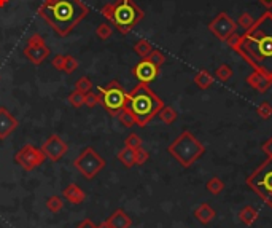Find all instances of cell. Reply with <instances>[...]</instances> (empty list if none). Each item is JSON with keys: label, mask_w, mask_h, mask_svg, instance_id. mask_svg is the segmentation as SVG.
Wrapping results in <instances>:
<instances>
[{"label": "cell", "mask_w": 272, "mask_h": 228, "mask_svg": "<svg viewBox=\"0 0 272 228\" xmlns=\"http://www.w3.org/2000/svg\"><path fill=\"white\" fill-rule=\"evenodd\" d=\"M226 43L251 69L272 78V11L256 19L243 33H231Z\"/></svg>", "instance_id": "obj_1"}, {"label": "cell", "mask_w": 272, "mask_h": 228, "mask_svg": "<svg viewBox=\"0 0 272 228\" xmlns=\"http://www.w3.org/2000/svg\"><path fill=\"white\" fill-rule=\"evenodd\" d=\"M90 13L81 0H56L43 2L38 8V15L48 23L53 31L60 37H65L83 21Z\"/></svg>", "instance_id": "obj_2"}, {"label": "cell", "mask_w": 272, "mask_h": 228, "mask_svg": "<svg viewBox=\"0 0 272 228\" xmlns=\"http://www.w3.org/2000/svg\"><path fill=\"white\" fill-rule=\"evenodd\" d=\"M124 107L132 113L135 125L144 128L154 117H158L164 102L147 83H137L134 90L126 95Z\"/></svg>", "instance_id": "obj_3"}, {"label": "cell", "mask_w": 272, "mask_h": 228, "mask_svg": "<svg viewBox=\"0 0 272 228\" xmlns=\"http://www.w3.org/2000/svg\"><path fill=\"white\" fill-rule=\"evenodd\" d=\"M167 152L171 153L180 166L189 167L206 153V147L198 140L191 131H183L179 137L172 140V144L167 147Z\"/></svg>", "instance_id": "obj_4"}, {"label": "cell", "mask_w": 272, "mask_h": 228, "mask_svg": "<svg viewBox=\"0 0 272 228\" xmlns=\"http://www.w3.org/2000/svg\"><path fill=\"white\" fill-rule=\"evenodd\" d=\"M245 184L256 193L258 198L272 209V158L264 162L247 177Z\"/></svg>", "instance_id": "obj_5"}, {"label": "cell", "mask_w": 272, "mask_h": 228, "mask_svg": "<svg viewBox=\"0 0 272 228\" xmlns=\"http://www.w3.org/2000/svg\"><path fill=\"white\" fill-rule=\"evenodd\" d=\"M145 13L134 0H117L115 2V13L112 24L117 28L123 35L131 32L142 19Z\"/></svg>", "instance_id": "obj_6"}, {"label": "cell", "mask_w": 272, "mask_h": 228, "mask_svg": "<svg viewBox=\"0 0 272 228\" xmlns=\"http://www.w3.org/2000/svg\"><path fill=\"white\" fill-rule=\"evenodd\" d=\"M99 105H102L104 109L112 113L113 117L118 115L120 110L124 109L126 105V95L123 85L118 80H112L110 83L105 86H99Z\"/></svg>", "instance_id": "obj_7"}, {"label": "cell", "mask_w": 272, "mask_h": 228, "mask_svg": "<svg viewBox=\"0 0 272 228\" xmlns=\"http://www.w3.org/2000/svg\"><path fill=\"white\" fill-rule=\"evenodd\" d=\"M73 166L77 167V171L85 179L92 180L107 166V162L92 149V147H86V149L73 160Z\"/></svg>", "instance_id": "obj_8"}, {"label": "cell", "mask_w": 272, "mask_h": 228, "mask_svg": "<svg viewBox=\"0 0 272 228\" xmlns=\"http://www.w3.org/2000/svg\"><path fill=\"white\" fill-rule=\"evenodd\" d=\"M45 160L46 157L42 152V149H37V147H33L32 144H26L15 155V162L21 166L26 172L37 169L38 166H42L45 163Z\"/></svg>", "instance_id": "obj_9"}, {"label": "cell", "mask_w": 272, "mask_h": 228, "mask_svg": "<svg viewBox=\"0 0 272 228\" xmlns=\"http://www.w3.org/2000/svg\"><path fill=\"white\" fill-rule=\"evenodd\" d=\"M209 31L213 33V35L221 40V42H226V38L231 35V33H234L236 32V23L231 19V16L228 15L226 11H221L218 13V15L215 16L213 21H210L209 23Z\"/></svg>", "instance_id": "obj_10"}, {"label": "cell", "mask_w": 272, "mask_h": 228, "mask_svg": "<svg viewBox=\"0 0 272 228\" xmlns=\"http://www.w3.org/2000/svg\"><path fill=\"white\" fill-rule=\"evenodd\" d=\"M40 149H42V152L45 153L46 160L56 163L64 155H67V152H69V145H67L65 140L60 136H58V134H51V136L42 144Z\"/></svg>", "instance_id": "obj_11"}, {"label": "cell", "mask_w": 272, "mask_h": 228, "mask_svg": "<svg viewBox=\"0 0 272 228\" xmlns=\"http://www.w3.org/2000/svg\"><path fill=\"white\" fill-rule=\"evenodd\" d=\"M132 75L139 80V83H147L150 85L154 82L156 77L159 75V67H156L148 58L140 59V61L134 65L132 69Z\"/></svg>", "instance_id": "obj_12"}, {"label": "cell", "mask_w": 272, "mask_h": 228, "mask_svg": "<svg viewBox=\"0 0 272 228\" xmlns=\"http://www.w3.org/2000/svg\"><path fill=\"white\" fill-rule=\"evenodd\" d=\"M19 126L16 117L6 109V107L0 105V140H5L10 134Z\"/></svg>", "instance_id": "obj_13"}, {"label": "cell", "mask_w": 272, "mask_h": 228, "mask_svg": "<svg viewBox=\"0 0 272 228\" xmlns=\"http://www.w3.org/2000/svg\"><path fill=\"white\" fill-rule=\"evenodd\" d=\"M247 83L248 86H251L255 91L261 93V95H264V93H268L269 88L272 86V78L264 75V73L258 72V70H253L250 73V75L247 77Z\"/></svg>", "instance_id": "obj_14"}, {"label": "cell", "mask_w": 272, "mask_h": 228, "mask_svg": "<svg viewBox=\"0 0 272 228\" xmlns=\"http://www.w3.org/2000/svg\"><path fill=\"white\" fill-rule=\"evenodd\" d=\"M50 55V48L46 45H27L24 48V56L32 64L40 65Z\"/></svg>", "instance_id": "obj_15"}, {"label": "cell", "mask_w": 272, "mask_h": 228, "mask_svg": "<svg viewBox=\"0 0 272 228\" xmlns=\"http://www.w3.org/2000/svg\"><path fill=\"white\" fill-rule=\"evenodd\" d=\"M62 196L69 201V203L72 204H81V203H85V199H86V193L83 192V189L81 187H78L77 184H69L64 189L62 192Z\"/></svg>", "instance_id": "obj_16"}, {"label": "cell", "mask_w": 272, "mask_h": 228, "mask_svg": "<svg viewBox=\"0 0 272 228\" xmlns=\"http://www.w3.org/2000/svg\"><path fill=\"white\" fill-rule=\"evenodd\" d=\"M194 217L202 225H209L210 222H213V219L216 217V212L209 203H202L194 209Z\"/></svg>", "instance_id": "obj_17"}, {"label": "cell", "mask_w": 272, "mask_h": 228, "mask_svg": "<svg viewBox=\"0 0 272 228\" xmlns=\"http://www.w3.org/2000/svg\"><path fill=\"white\" fill-rule=\"evenodd\" d=\"M107 222L110 228H131L132 219L127 216L123 209H117L110 217H107Z\"/></svg>", "instance_id": "obj_18"}, {"label": "cell", "mask_w": 272, "mask_h": 228, "mask_svg": "<svg viewBox=\"0 0 272 228\" xmlns=\"http://www.w3.org/2000/svg\"><path fill=\"white\" fill-rule=\"evenodd\" d=\"M258 216H260V214H258L256 207H253V206H243L239 211V214H237V217H239V220L245 227L253 225L258 220Z\"/></svg>", "instance_id": "obj_19"}, {"label": "cell", "mask_w": 272, "mask_h": 228, "mask_svg": "<svg viewBox=\"0 0 272 228\" xmlns=\"http://www.w3.org/2000/svg\"><path fill=\"white\" fill-rule=\"evenodd\" d=\"M213 80H215V77L210 72H207L206 69L199 70L194 75V83H196V86H198L199 90H207V88H210V86H212V83H213Z\"/></svg>", "instance_id": "obj_20"}, {"label": "cell", "mask_w": 272, "mask_h": 228, "mask_svg": "<svg viewBox=\"0 0 272 228\" xmlns=\"http://www.w3.org/2000/svg\"><path fill=\"white\" fill-rule=\"evenodd\" d=\"M118 160L123 163L126 167H132L135 166V150L129 149V147H123L118 152Z\"/></svg>", "instance_id": "obj_21"}, {"label": "cell", "mask_w": 272, "mask_h": 228, "mask_svg": "<svg viewBox=\"0 0 272 228\" xmlns=\"http://www.w3.org/2000/svg\"><path fill=\"white\" fill-rule=\"evenodd\" d=\"M134 51H135V55H137L140 59H145V58L150 56V53L153 51V46H151V43L148 42V40L140 38L139 42L134 45Z\"/></svg>", "instance_id": "obj_22"}, {"label": "cell", "mask_w": 272, "mask_h": 228, "mask_svg": "<svg viewBox=\"0 0 272 228\" xmlns=\"http://www.w3.org/2000/svg\"><path fill=\"white\" fill-rule=\"evenodd\" d=\"M158 117H159V120L162 123H166V125H172L175 120H177V117H179V113H177V110L175 109H172V107H169V105H164L162 109L159 110V113H158Z\"/></svg>", "instance_id": "obj_23"}, {"label": "cell", "mask_w": 272, "mask_h": 228, "mask_svg": "<svg viewBox=\"0 0 272 228\" xmlns=\"http://www.w3.org/2000/svg\"><path fill=\"white\" fill-rule=\"evenodd\" d=\"M218 82H223V83H226L228 80H231V77H233V69L228 65V64H221L216 67V70H215V75H213Z\"/></svg>", "instance_id": "obj_24"}, {"label": "cell", "mask_w": 272, "mask_h": 228, "mask_svg": "<svg viewBox=\"0 0 272 228\" xmlns=\"http://www.w3.org/2000/svg\"><path fill=\"white\" fill-rule=\"evenodd\" d=\"M206 189H207V192L212 193L213 196H216V195H220V193L224 190V184H223V180L220 177H212L206 184Z\"/></svg>", "instance_id": "obj_25"}, {"label": "cell", "mask_w": 272, "mask_h": 228, "mask_svg": "<svg viewBox=\"0 0 272 228\" xmlns=\"http://www.w3.org/2000/svg\"><path fill=\"white\" fill-rule=\"evenodd\" d=\"M85 96H86V95H83V93H80V91L75 90V91H72L70 95H69L67 100H69L70 105L75 107V109H80V107L85 105Z\"/></svg>", "instance_id": "obj_26"}, {"label": "cell", "mask_w": 272, "mask_h": 228, "mask_svg": "<svg viewBox=\"0 0 272 228\" xmlns=\"http://www.w3.org/2000/svg\"><path fill=\"white\" fill-rule=\"evenodd\" d=\"M117 118L121 122V125H124L126 128H131V126H134L135 125V120H134V117H132V113L129 112L126 107L123 110H120L118 112V115H117Z\"/></svg>", "instance_id": "obj_27"}, {"label": "cell", "mask_w": 272, "mask_h": 228, "mask_svg": "<svg viewBox=\"0 0 272 228\" xmlns=\"http://www.w3.org/2000/svg\"><path fill=\"white\" fill-rule=\"evenodd\" d=\"M112 33H113V29H112V26L108 24V23H102L97 26V29H96V35L97 38L100 40H108L112 37Z\"/></svg>", "instance_id": "obj_28"}, {"label": "cell", "mask_w": 272, "mask_h": 228, "mask_svg": "<svg viewBox=\"0 0 272 228\" xmlns=\"http://www.w3.org/2000/svg\"><path fill=\"white\" fill-rule=\"evenodd\" d=\"M124 147H129V149H132V150H137L142 147V139L139 134H135V132H131L129 136L124 139Z\"/></svg>", "instance_id": "obj_29"}, {"label": "cell", "mask_w": 272, "mask_h": 228, "mask_svg": "<svg viewBox=\"0 0 272 228\" xmlns=\"http://www.w3.org/2000/svg\"><path fill=\"white\" fill-rule=\"evenodd\" d=\"M46 207H48L50 212L56 214V212H59L64 207V201L60 199L59 196H51V198L46 199Z\"/></svg>", "instance_id": "obj_30"}, {"label": "cell", "mask_w": 272, "mask_h": 228, "mask_svg": "<svg viewBox=\"0 0 272 228\" xmlns=\"http://www.w3.org/2000/svg\"><path fill=\"white\" fill-rule=\"evenodd\" d=\"M75 90L83 93V95H86V93L92 91V82L88 77H81L77 83H75Z\"/></svg>", "instance_id": "obj_31"}, {"label": "cell", "mask_w": 272, "mask_h": 228, "mask_svg": "<svg viewBox=\"0 0 272 228\" xmlns=\"http://www.w3.org/2000/svg\"><path fill=\"white\" fill-rule=\"evenodd\" d=\"M256 115L261 120H269L272 117V105L269 102H261L256 109Z\"/></svg>", "instance_id": "obj_32"}, {"label": "cell", "mask_w": 272, "mask_h": 228, "mask_svg": "<svg viewBox=\"0 0 272 228\" xmlns=\"http://www.w3.org/2000/svg\"><path fill=\"white\" fill-rule=\"evenodd\" d=\"M78 59L73 58L72 55H67L65 56V63H64V72L67 73H73L75 70L78 69Z\"/></svg>", "instance_id": "obj_33"}, {"label": "cell", "mask_w": 272, "mask_h": 228, "mask_svg": "<svg viewBox=\"0 0 272 228\" xmlns=\"http://www.w3.org/2000/svg\"><path fill=\"white\" fill-rule=\"evenodd\" d=\"M148 59H150V61H151L156 67H159V69H161V65L166 63V56L162 55V53H161L159 50H154V48H153L151 53H150Z\"/></svg>", "instance_id": "obj_34"}, {"label": "cell", "mask_w": 272, "mask_h": 228, "mask_svg": "<svg viewBox=\"0 0 272 228\" xmlns=\"http://www.w3.org/2000/svg\"><path fill=\"white\" fill-rule=\"evenodd\" d=\"M253 23H255V19L251 18V15H248V13H242V15L239 16V19H237V26L242 28L243 31H247Z\"/></svg>", "instance_id": "obj_35"}, {"label": "cell", "mask_w": 272, "mask_h": 228, "mask_svg": "<svg viewBox=\"0 0 272 228\" xmlns=\"http://www.w3.org/2000/svg\"><path fill=\"white\" fill-rule=\"evenodd\" d=\"M148 158H150V153L144 149V147H140V149L135 150V164L137 166L145 164L148 162Z\"/></svg>", "instance_id": "obj_36"}, {"label": "cell", "mask_w": 272, "mask_h": 228, "mask_svg": "<svg viewBox=\"0 0 272 228\" xmlns=\"http://www.w3.org/2000/svg\"><path fill=\"white\" fill-rule=\"evenodd\" d=\"M85 105L90 107V109H94L96 105H99V95H97V93H94V91L86 93V96H85Z\"/></svg>", "instance_id": "obj_37"}, {"label": "cell", "mask_w": 272, "mask_h": 228, "mask_svg": "<svg viewBox=\"0 0 272 228\" xmlns=\"http://www.w3.org/2000/svg\"><path fill=\"white\" fill-rule=\"evenodd\" d=\"M100 13H102V16L107 18L108 21L112 23V21H113V13H115V2H112V3H105L104 6H102Z\"/></svg>", "instance_id": "obj_38"}, {"label": "cell", "mask_w": 272, "mask_h": 228, "mask_svg": "<svg viewBox=\"0 0 272 228\" xmlns=\"http://www.w3.org/2000/svg\"><path fill=\"white\" fill-rule=\"evenodd\" d=\"M64 63H65V56L64 55H56V56L53 58V61H51L54 69H56V70H62V72H64Z\"/></svg>", "instance_id": "obj_39"}, {"label": "cell", "mask_w": 272, "mask_h": 228, "mask_svg": "<svg viewBox=\"0 0 272 228\" xmlns=\"http://www.w3.org/2000/svg\"><path fill=\"white\" fill-rule=\"evenodd\" d=\"M27 45H45V38L40 33H33L30 38L27 40Z\"/></svg>", "instance_id": "obj_40"}, {"label": "cell", "mask_w": 272, "mask_h": 228, "mask_svg": "<svg viewBox=\"0 0 272 228\" xmlns=\"http://www.w3.org/2000/svg\"><path fill=\"white\" fill-rule=\"evenodd\" d=\"M261 150L266 153L268 158H272V137H269L266 142L261 145Z\"/></svg>", "instance_id": "obj_41"}, {"label": "cell", "mask_w": 272, "mask_h": 228, "mask_svg": "<svg viewBox=\"0 0 272 228\" xmlns=\"http://www.w3.org/2000/svg\"><path fill=\"white\" fill-rule=\"evenodd\" d=\"M77 228H97V225L94 224L91 219H85V220H81V222L78 224Z\"/></svg>", "instance_id": "obj_42"}, {"label": "cell", "mask_w": 272, "mask_h": 228, "mask_svg": "<svg viewBox=\"0 0 272 228\" xmlns=\"http://www.w3.org/2000/svg\"><path fill=\"white\" fill-rule=\"evenodd\" d=\"M258 2H260L264 6V8H268V10L272 8V0H258Z\"/></svg>", "instance_id": "obj_43"}, {"label": "cell", "mask_w": 272, "mask_h": 228, "mask_svg": "<svg viewBox=\"0 0 272 228\" xmlns=\"http://www.w3.org/2000/svg\"><path fill=\"white\" fill-rule=\"evenodd\" d=\"M97 228H110V225H108L107 220H104V222H100V224L97 225Z\"/></svg>", "instance_id": "obj_44"}, {"label": "cell", "mask_w": 272, "mask_h": 228, "mask_svg": "<svg viewBox=\"0 0 272 228\" xmlns=\"http://www.w3.org/2000/svg\"><path fill=\"white\" fill-rule=\"evenodd\" d=\"M8 2H10V0H0V8H3V6L8 3Z\"/></svg>", "instance_id": "obj_45"}, {"label": "cell", "mask_w": 272, "mask_h": 228, "mask_svg": "<svg viewBox=\"0 0 272 228\" xmlns=\"http://www.w3.org/2000/svg\"><path fill=\"white\" fill-rule=\"evenodd\" d=\"M43 2H56V0H43Z\"/></svg>", "instance_id": "obj_46"}]
</instances>
